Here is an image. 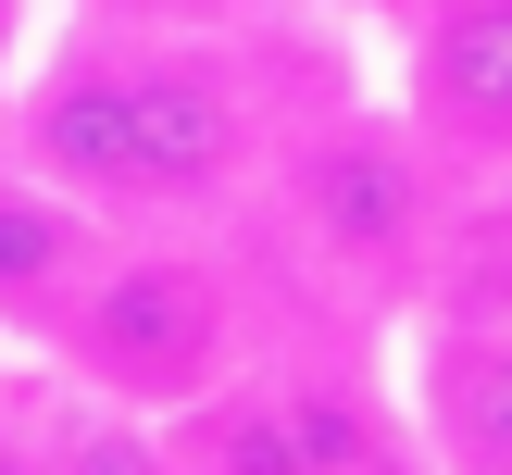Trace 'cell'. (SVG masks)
<instances>
[{
	"label": "cell",
	"instance_id": "obj_1",
	"mask_svg": "<svg viewBox=\"0 0 512 475\" xmlns=\"http://www.w3.org/2000/svg\"><path fill=\"white\" fill-rule=\"evenodd\" d=\"M13 150L63 175L75 200H100L113 225H150V213H200V200L250 188L275 163V125L250 63L213 25H100L25 88Z\"/></svg>",
	"mask_w": 512,
	"mask_h": 475
},
{
	"label": "cell",
	"instance_id": "obj_2",
	"mask_svg": "<svg viewBox=\"0 0 512 475\" xmlns=\"http://www.w3.org/2000/svg\"><path fill=\"white\" fill-rule=\"evenodd\" d=\"M50 363L63 388L88 400H125V413H188L213 400L225 375L250 363V300H238V263L188 238H113L88 263V288L50 313Z\"/></svg>",
	"mask_w": 512,
	"mask_h": 475
},
{
	"label": "cell",
	"instance_id": "obj_3",
	"mask_svg": "<svg viewBox=\"0 0 512 475\" xmlns=\"http://www.w3.org/2000/svg\"><path fill=\"white\" fill-rule=\"evenodd\" d=\"M275 200H288V238L313 250L325 288L350 300H425V263L450 238V150L425 138L413 113H350V125H313V138L275 150Z\"/></svg>",
	"mask_w": 512,
	"mask_h": 475
},
{
	"label": "cell",
	"instance_id": "obj_4",
	"mask_svg": "<svg viewBox=\"0 0 512 475\" xmlns=\"http://www.w3.org/2000/svg\"><path fill=\"white\" fill-rule=\"evenodd\" d=\"M175 475H363L388 450V413L350 388H313V375H225L213 400L163 413Z\"/></svg>",
	"mask_w": 512,
	"mask_h": 475
},
{
	"label": "cell",
	"instance_id": "obj_5",
	"mask_svg": "<svg viewBox=\"0 0 512 475\" xmlns=\"http://www.w3.org/2000/svg\"><path fill=\"white\" fill-rule=\"evenodd\" d=\"M413 125L450 163H512V0L413 13Z\"/></svg>",
	"mask_w": 512,
	"mask_h": 475
},
{
	"label": "cell",
	"instance_id": "obj_6",
	"mask_svg": "<svg viewBox=\"0 0 512 475\" xmlns=\"http://www.w3.org/2000/svg\"><path fill=\"white\" fill-rule=\"evenodd\" d=\"M100 250H113V213L13 150L0 163V338H50V313L88 288Z\"/></svg>",
	"mask_w": 512,
	"mask_h": 475
},
{
	"label": "cell",
	"instance_id": "obj_7",
	"mask_svg": "<svg viewBox=\"0 0 512 475\" xmlns=\"http://www.w3.org/2000/svg\"><path fill=\"white\" fill-rule=\"evenodd\" d=\"M425 463L438 475H512V325H438L413 363Z\"/></svg>",
	"mask_w": 512,
	"mask_h": 475
},
{
	"label": "cell",
	"instance_id": "obj_8",
	"mask_svg": "<svg viewBox=\"0 0 512 475\" xmlns=\"http://www.w3.org/2000/svg\"><path fill=\"white\" fill-rule=\"evenodd\" d=\"M38 450H50V475H175L163 425L125 413V400H88V388H75L63 413H38Z\"/></svg>",
	"mask_w": 512,
	"mask_h": 475
},
{
	"label": "cell",
	"instance_id": "obj_9",
	"mask_svg": "<svg viewBox=\"0 0 512 475\" xmlns=\"http://www.w3.org/2000/svg\"><path fill=\"white\" fill-rule=\"evenodd\" d=\"M100 25H225V0H88Z\"/></svg>",
	"mask_w": 512,
	"mask_h": 475
},
{
	"label": "cell",
	"instance_id": "obj_10",
	"mask_svg": "<svg viewBox=\"0 0 512 475\" xmlns=\"http://www.w3.org/2000/svg\"><path fill=\"white\" fill-rule=\"evenodd\" d=\"M0 475H50V450H38V425H13V413H0Z\"/></svg>",
	"mask_w": 512,
	"mask_h": 475
},
{
	"label": "cell",
	"instance_id": "obj_11",
	"mask_svg": "<svg viewBox=\"0 0 512 475\" xmlns=\"http://www.w3.org/2000/svg\"><path fill=\"white\" fill-rule=\"evenodd\" d=\"M363 475H438V463H425V450H413V438H400V425H388V450H375Z\"/></svg>",
	"mask_w": 512,
	"mask_h": 475
}]
</instances>
